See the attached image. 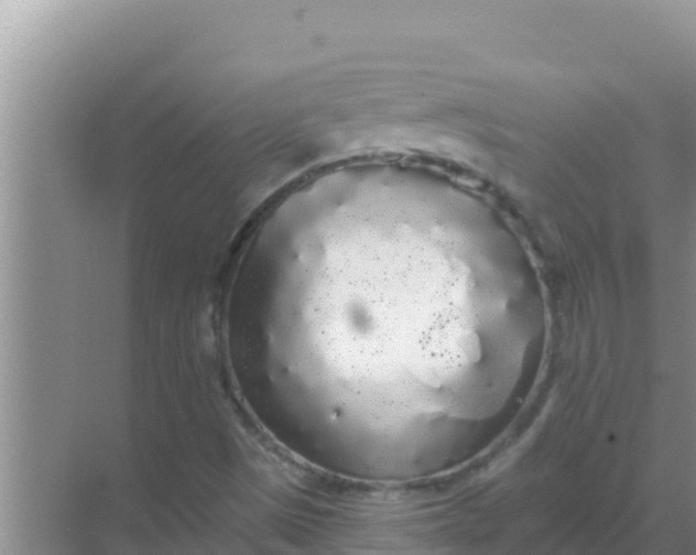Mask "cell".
<instances>
[{
    "label": "cell",
    "instance_id": "cell-1",
    "mask_svg": "<svg viewBox=\"0 0 696 555\" xmlns=\"http://www.w3.org/2000/svg\"><path fill=\"white\" fill-rule=\"evenodd\" d=\"M404 231L374 224L333 233L306 270L296 324L330 416L427 477L503 411L525 319L509 269L444 250L422 260Z\"/></svg>",
    "mask_w": 696,
    "mask_h": 555
}]
</instances>
